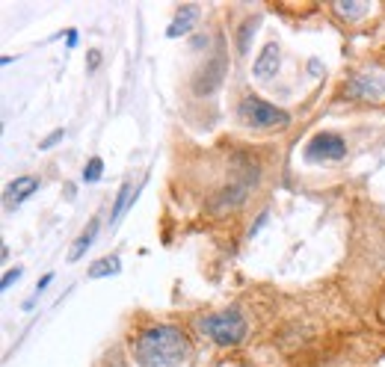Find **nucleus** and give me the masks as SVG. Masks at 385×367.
<instances>
[{"mask_svg":"<svg viewBox=\"0 0 385 367\" xmlns=\"http://www.w3.org/2000/svg\"><path fill=\"white\" fill-rule=\"evenodd\" d=\"M335 12L344 15V18H362L368 12V6L364 3H335Z\"/></svg>","mask_w":385,"mask_h":367,"instance_id":"obj_15","label":"nucleus"},{"mask_svg":"<svg viewBox=\"0 0 385 367\" xmlns=\"http://www.w3.org/2000/svg\"><path fill=\"white\" fill-rule=\"evenodd\" d=\"M255 30H258V18H249V21H243L240 30H237V54H246L255 39Z\"/></svg>","mask_w":385,"mask_h":367,"instance_id":"obj_13","label":"nucleus"},{"mask_svg":"<svg viewBox=\"0 0 385 367\" xmlns=\"http://www.w3.org/2000/svg\"><path fill=\"white\" fill-rule=\"evenodd\" d=\"M237 118L249 127H258V131H270V127H284L291 122V116L279 110V107L261 101L258 95H246L240 104H237Z\"/></svg>","mask_w":385,"mask_h":367,"instance_id":"obj_3","label":"nucleus"},{"mask_svg":"<svg viewBox=\"0 0 385 367\" xmlns=\"http://www.w3.org/2000/svg\"><path fill=\"white\" fill-rule=\"evenodd\" d=\"M134 198H131V184H122V190H118V196H116V205H113V211H110V222L113 225L122 220V213L127 211V205H134Z\"/></svg>","mask_w":385,"mask_h":367,"instance_id":"obj_14","label":"nucleus"},{"mask_svg":"<svg viewBox=\"0 0 385 367\" xmlns=\"http://www.w3.org/2000/svg\"><path fill=\"white\" fill-rule=\"evenodd\" d=\"M122 270V264H118V258L110 255V258H101V261H95L89 266V279H107V275H118Z\"/></svg>","mask_w":385,"mask_h":367,"instance_id":"obj_12","label":"nucleus"},{"mask_svg":"<svg viewBox=\"0 0 385 367\" xmlns=\"http://www.w3.org/2000/svg\"><path fill=\"white\" fill-rule=\"evenodd\" d=\"M222 77H225V54L216 51V54L199 68V74L193 77V92H196V95H214L216 89H220Z\"/></svg>","mask_w":385,"mask_h":367,"instance_id":"obj_6","label":"nucleus"},{"mask_svg":"<svg viewBox=\"0 0 385 367\" xmlns=\"http://www.w3.org/2000/svg\"><path fill=\"white\" fill-rule=\"evenodd\" d=\"M18 279H21V270H9L3 275V284H0V287H3V291H9V287H12V282H18Z\"/></svg>","mask_w":385,"mask_h":367,"instance_id":"obj_18","label":"nucleus"},{"mask_svg":"<svg viewBox=\"0 0 385 367\" xmlns=\"http://www.w3.org/2000/svg\"><path fill=\"white\" fill-rule=\"evenodd\" d=\"M101 172H104L101 157H92V160L86 163V169H83V181H86V184H95L98 178H101Z\"/></svg>","mask_w":385,"mask_h":367,"instance_id":"obj_16","label":"nucleus"},{"mask_svg":"<svg viewBox=\"0 0 385 367\" xmlns=\"http://www.w3.org/2000/svg\"><path fill=\"white\" fill-rule=\"evenodd\" d=\"M187 353H190V341L175 326H152L140 332L134 344V355L143 367H175L187 359Z\"/></svg>","mask_w":385,"mask_h":367,"instance_id":"obj_1","label":"nucleus"},{"mask_svg":"<svg viewBox=\"0 0 385 367\" xmlns=\"http://www.w3.org/2000/svg\"><path fill=\"white\" fill-rule=\"evenodd\" d=\"M382 320H385V311H382Z\"/></svg>","mask_w":385,"mask_h":367,"instance_id":"obj_23","label":"nucleus"},{"mask_svg":"<svg viewBox=\"0 0 385 367\" xmlns=\"http://www.w3.org/2000/svg\"><path fill=\"white\" fill-rule=\"evenodd\" d=\"M39 190V178L33 175H21V178H15L12 184L6 187V193H3V205H6V211H15V207H21L30 196H33Z\"/></svg>","mask_w":385,"mask_h":367,"instance_id":"obj_8","label":"nucleus"},{"mask_svg":"<svg viewBox=\"0 0 385 367\" xmlns=\"http://www.w3.org/2000/svg\"><path fill=\"white\" fill-rule=\"evenodd\" d=\"M347 95L359 98V101H379L385 98V77L379 72H359L353 74V81L347 83Z\"/></svg>","mask_w":385,"mask_h":367,"instance_id":"obj_7","label":"nucleus"},{"mask_svg":"<svg viewBox=\"0 0 385 367\" xmlns=\"http://www.w3.org/2000/svg\"><path fill=\"white\" fill-rule=\"evenodd\" d=\"M98 63H101V54H98V51H92V54H89V68H95Z\"/></svg>","mask_w":385,"mask_h":367,"instance_id":"obj_21","label":"nucleus"},{"mask_svg":"<svg viewBox=\"0 0 385 367\" xmlns=\"http://www.w3.org/2000/svg\"><path fill=\"white\" fill-rule=\"evenodd\" d=\"M199 332L207 335L216 346H237L249 326H246V317L237 311V308H229V311H216V314H207L199 320Z\"/></svg>","mask_w":385,"mask_h":367,"instance_id":"obj_2","label":"nucleus"},{"mask_svg":"<svg viewBox=\"0 0 385 367\" xmlns=\"http://www.w3.org/2000/svg\"><path fill=\"white\" fill-rule=\"evenodd\" d=\"M258 184V169H252L249 175L237 178V181H229L222 187V190H216V196L207 202V211L214 216H222V213H231L234 207L243 205V198L249 196V190Z\"/></svg>","mask_w":385,"mask_h":367,"instance_id":"obj_4","label":"nucleus"},{"mask_svg":"<svg viewBox=\"0 0 385 367\" xmlns=\"http://www.w3.org/2000/svg\"><path fill=\"white\" fill-rule=\"evenodd\" d=\"M347 154V143L338 134H318L305 145V160L311 163H326V160H341Z\"/></svg>","mask_w":385,"mask_h":367,"instance_id":"obj_5","label":"nucleus"},{"mask_svg":"<svg viewBox=\"0 0 385 367\" xmlns=\"http://www.w3.org/2000/svg\"><path fill=\"white\" fill-rule=\"evenodd\" d=\"M196 21H199V6H181L172 18V24L166 27V36L169 39H178V36H187L190 30L196 27Z\"/></svg>","mask_w":385,"mask_h":367,"instance_id":"obj_10","label":"nucleus"},{"mask_svg":"<svg viewBox=\"0 0 385 367\" xmlns=\"http://www.w3.org/2000/svg\"><path fill=\"white\" fill-rule=\"evenodd\" d=\"M65 42H68V48H74V45H77V30H68Z\"/></svg>","mask_w":385,"mask_h":367,"instance_id":"obj_20","label":"nucleus"},{"mask_svg":"<svg viewBox=\"0 0 385 367\" xmlns=\"http://www.w3.org/2000/svg\"><path fill=\"white\" fill-rule=\"evenodd\" d=\"M279 59H282L279 45H275V42L264 45L258 59H255V77H258V81H270V77L279 72Z\"/></svg>","mask_w":385,"mask_h":367,"instance_id":"obj_9","label":"nucleus"},{"mask_svg":"<svg viewBox=\"0 0 385 367\" xmlns=\"http://www.w3.org/2000/svg\"><path fill=\"white\" fill-rule=\"evenodd\" d=\"M267 220H270V211H261V213H258V220H255V225L249 228V237H255V234H258L261 228L267 225Z\"/></svg>","mask_w":385,"mask_h":367,"instance_id":"obj_17","label":"nucleus"},{"mask_svg":"<svg viewBox=\"0 0 385 367\" xmlns=\"http://www.w3.org/2000/svg\"><path fill=\"white\" fill-rule=\"evenodd\" d=\"M202 45H207V39H205V36H196V39H193V48H202Z\"/></svg>","mask_w":385,"mask_h":367,"instance_id":"obj_22","label":"nucleus"},{"mask_svg":"<svg viewBox=\"0 0 385 367\" xmlns=\"http://www.w3.org/2000/svg\"><path fill=\"white\" fill-rule=\"evenodd\" d=\"M95 234H98V220H89V225L81 231V237H77L74 246H72V252H68V261H81V258H83L89 249H92Z\"/></svg>","mask_w":385,"mask_h":367,"instance_id":"obj_11","label":"nucleus"},{"mask_svg":"<svg viewBox=\"0 0 385 367\" xmlns=\"http://www.w3.org/2000/svg\"><path fill=\"white\" fill-rule=\"evenodd\" d=\"M59 136H63V131H54V134H51V136H48V140L42 143V148H51V145L59 140Z\"/></svg>","mask_w":385,"mask_h":367,"instance_id":"obj_19","label":"nucleus"}]
</instances>
